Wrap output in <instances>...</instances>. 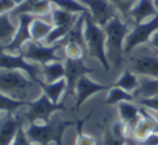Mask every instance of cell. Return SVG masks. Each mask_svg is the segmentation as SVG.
Wrapping results in <instances>:
<instances>
[{
	"label": "cell",
	"instance_id": "obj_1",
	"mask_svg": "<svg viewBox=\"0 0 158 145\" xmlns=\"http://www.w3.org/2000/svg\"><path fill=\"white\" fill-rule=\"evenodd\" d=\"M103 28L106 35V55L109 61L114 64L115 68H118L123 62L125 55L124 44L131 27L121 14H117Z\"/></svg>",
	"mask_w": 158,
	"mask_h": 145
},
{
	"label": "cell",
	"instance_id": "obj_2",
	"mask_svg": "<svg viewBox=\"0 0 158 145\" xmlns=\"http://www.w3.org/2000/svg\"><path fill=\"white\" fill-rule=\"evenodd\" d=\"M72 125H75V122L52 117L50 122L45 124L30 122L25 131L31 143L48 145L54 142L55 145H64V133Z\"/></svg>",
	"mask_w": 158,
	"mask_h": 145
},
{
	"label": "cell",
	"instance_id": "obj_3",
	"mask_svg": "<svg viewBox=\"0 0 158 145\" xmlns=\"http://www.w3.org/2000/svg\"><path fill=\"white\" fill-rule=\"evenodd\" d=\"M84 15V39L87 46V56L95 58L109 72L111 64L106 55V35L104 28L93 21L89 13Z\"/></svg>",
	"mask_w": 158,
	"mask_h": 145
},
{
	"label": "cell",
	"instance_id": "obj_4",
	"mask_svg": "<svg viewBox=\"0 0 158 145\" xmlns=\"http://www.w3.org/2000/svg\"><path fill=\"white\" fill-rule=\"evenodd\" d=\"M35 86L38 84L30 77H26L22 71L0 69V91L12 99L31 101L29 93Z\"/></svg>",
	"mask_w": 158,
	"mask_h": 145
},
{
	"label": "cell",
	"instance_id": "obj_5",
	"mask_svg": "<svg viewBox=\"0 0 158 145\" xmlns=\"http://www.w3.org/2000/svg\"><path fill=\"white\" fill-rule=\"evenodd\" d=\"M28 111L24 113V118L28 122H38V124H45L52 118L53 113L57 111H66L64 102L53 103L45 93H42L38 97V99L32 100L30 106H28Z\"/></svg>",
	"mask_w": 158,
	"mask_h": 145
},
{
	"label": "cell",
	"instance_id": "obj_6",
	"mask_svg": "<svg viewBox=\"0 0 158 145\" xmlns=\"http://www.w3.org/2000/svg\"><path fill=\"white\" fill-rule=\"evenodd\" d=\"M61 48L64 46L59 43L48 45V44H43L42 42L31 40L24 45L22 54L28 61L44 66L53 61H63V57L57 55V52Z\"/></svg>",
	"mask_w": 158,
	"mask_h": 145
},
{
	"label": "cell",
	"instance_id": "obj_7",
	"mask_svg": "<svg viewBox=\"0 0 158 145\" xmlns=\"http://www.w3.org/2000/svg\"><path fill=\"white\" fill-rule=\"evenodd\" d=\"M158 30V14L153 19L146 22L131 26L130 32L127 35L124 52L125 54H130L135 48L148 43L152 35Z\"/></svg>",
	"mask_w": 158,
	"mask_h": 145
},
{
	"label": "cell",
	"instance_id": "obj_8",
	"mask_svg": "<svg viewBox=\"0 0 158 145\" xmlns=\"http://www.w3.org/2000/svg\"><path fill=\"white\" fill-rule=\"evenodd\" d=\"M0 69L24 71L35 82L39 79L38 74L42 73L40 64L29 62L24 58L23 54H13L6 52L1 46H0Z\"/></svg>",
	"mask_w": 158,
	"mask_h": 145
},
{
	"label": "cell",
	"instance_id": "obj_9",
	"mask_svg": "<svg viewBox=\"0 0 158 145\" xmlns=\"http://www.w3.org/2000/svg\"><path fill=\"white\" fill-rule=\"evenodd\" d=\"M138 77L158 79V54L152 52L137 53L130 58L128 68Z\"/></svg>",
	"mask_w": 158,
	"mask_h": 145
},
{
	"label": "cell",
	"instance_id": "obj_10",
	"mask_svg": "<svg viewBox=\"0 0 158 145\" xmlns=\"http://www.w3.org/2000/svg\"><path fill=\"white\" fill-rule=\"evenodd\" d=\"M17 19H19V26L13 40L8 45L1 46L4 51L13 54H22L24 45L32 40L30 26L32 22L37 19V16L32 14H21L17 16Z\"/></svg>",
	"mask_w": 158,
	"mask_h": 145
},
{
	"label": "cell",
	"instance_id": "obj_11",
	"mask_svg": "<svg viewBox=\"0 0 158 145\" xmlns=\"http://www.w3.org/2000/svg\"><path fill=\"white\" fill-rule=\"evenodd\" d=\"M64 69H66V74L64 79L67 82V89L64 93V99L61 101H66L69 96L75 95V86L80 77L86 75L88 73L94 72V69L89 68L85 64L84 59H72V58H66L64 59Z\"/></svg>",
	"mask_w": 158,
	"mask_h": 145
},
{
	"label": "cell",
	"instance_id": "obj_12",
	"mask_svg": "<svg viewBox=\"0 0 158 145\" xmlns=\"http://www.w3.org/2000/svg\"><path fill=\"white\" fill-rule=\"evenodd\" d=\"M89 11L93 21L104 27L115 15L119 14L116 6L111 0H79Z\"/></svg>",
	"mask_w": 158,
	"mask_h": 145
},
{
	"label": "cell",
	"instance_id": "obj_13",
	"mask_svg": "<svg viewBox=\"0 0 158 145\" xmlns=\"http://www.w3.org/2000/svg\"><path fill=\"white\" fill-rule=\"evenodd\" d=\"M24 116L6 113L0 117V145H12L19 129L24 125Z\"/></svg>",
	"mask_w": 158,
	"mask_h": 145
},
{
	"label": "cell",
	"instance_id": "obj_14",
	"mask_svg": "<svg viewBox=\"0 0 158 145\" xmlns=\"http://www.w3.org/2000/svg\"><path fill=\"white\" fill-rule=\"evenodd\" d=\"M110 85H104V84H100L97 82L93 81L88 75H83L80 77L77 81V86H75V95H77V100H75V106L74 108L77 111L80 110L81 106L92 96L96 95V93H100V91L108 90L110 89Z\"/></svg>",
	"mask_w": 158,
	"mask_h": 145
},
{
	"label": "cell",
	"instance_id": "obj_15",
	"mask_svg": "<svg viewBox=\"0 0 158 145\" xmlns=\"http://www.w3.org/2000/svg\"><path fill=\"white\" fill-rule=\"evenodd\" d=\"M158 14V3L156 0H137L128 13V19L132 25L140 24L153 19Z\"/></svg>",
	"mask_w": 158,
	"mask_h": 145
},
{
	"label": "cell",
	"instance_id": "obj_16",
	"mask_svg": "<svg viewBox=\"0 0 158 145\" xmlns=\"http://www.w3.org/2000/svg\"><path fill=\"white\" fill-rule=\"evenodd\" d=\"M158 131V119L150 113L148 109L141 108V117L132 129L135 141L140 142L148 135Z\"/></svg>",
	"mask_w": 158,
	"mask_h": 145
},
{
	"label": "cell",
	"instance_id": "obj_17",
	"mask_svg": "<svg viewBox=\"0 0 158 145\" xmlns=\"http://www.w3.org/2000/svg\"><path fill=\"white\" fill-rule=\"evenodd\" d=\"M35 83L38 84L39 88H41L43 93H45L48 96V99L53 103H59V102H61L60 101L61 96L66 93V89H67L66 79H61L59 81L54 82V83H45L44 81H41L40 79H38L35 81Z\"/></svg>",
	"mask_w": 158,
	"mask_h": 145
},
{
	"label": "cell",
	"instance_id": "obj_18",
	"mask_svg": "<svg viewBox=\"0 0 158 145\" xmlns=\"http://www.w3.org/2000/svg\"><path fill=\"white\" fill-rule=\"evenodd\" d=\"M117 110L121 117V120L126 122L129 127L138 122L141 117V108L137 106L133 101H123L117 104Z\"/></svg>",
	"mask_w": 158,
	"mask_h": 145
},
{
	"label": "cell",
	"instance_id": "obj_19",
	"mask_svg": "<svg viewBox=\"0 0 158 145\" xmlns=\"http://www.w3.org/2000/svg\"><path fill=\"white\" fill-rule=\"evenodd\" d=\"M42 74L44 75L45 83H54L61 79H64L66 69H64V62L63 61H53L41 66Z\"/></svg>",
	"mask_w": 158,
	"mask_h": 145
},
{
	"label": "cell",
	"instance_id": "obj_20",
	"mask_svg": "<svg viewBox=\"0 0 158 145\" xmlns=\"http://www.w3.org/2000/svg\"><path fill=\"white\" fill-rule=\"evenodd\" d=\"M17 27L11 21L10 13L0 14V46H6L14 38Z\"/></svg>",
	"mask_w": 158,
	"mask_h": 145
},
{
	"label": "cell",
	"instance_id": "obj_21",
	"mask_svg": "<svg viewBox=\"0 0 158 145\" xmlns=\"http://www.w3.org/2000/svg\"><path fill=\"white\" fill-rule=\"evenodd\" d=\"M135 99L158 96V79L140 77V85L133 93Z\"/></svg>",
	"mask_w": 158,
	"mask_h": 145
},
{
	"label": "cell",
	"instance_id": "obj_22",
	"mask_svg": "<svg viewBox=\"0 0 158 145\" xmlns=\"http://www.w3.org/2000/svg\"><path fill=\"white\" fill-rule=\"evenodd\" d=\"M54 25L50 23H46L45 21L40 19H35L30 26V33L33 41L42 42L46 39L50 32L53 30Z\"/></svg>",
	"mask_w": 158,
	"mask_h": 145
},
{
	"label": "cell",
	"instance_id": "obj_23",
	"mask_svg": "<svg viewBox=\"0 0 158 145\" xmlns=\"http://www.w3.org/2000/svg\"><path fill=\"white\" fill-rule=\"evenodd\" d=\"M135 98L133 93L126 91L125 89L121 88L118 86H111L109 89V95L106 97L104 103L109 104V106H114V104H118L123 101H135Z\"/></svg>",
	"mask_w": 158,
	"mask_h": 145
},
{
	"label": "cell",
	"instance_id": "obj_24",
	"mask_svg": "<svg viewBox=\"0 0 158 145\" xmlns=\"http://www.w3.org/2000/svg\"><path fill=\"white\" fill-rule=\"evenodd\" d=\"M114 85L125 89L126 91L133 93L140 85V77H138L135 73H133L129 69H126Z\"/></svg>",
	"mask_w": 158,
	"mask_h": 145
},
{
	"label": "cell",
	"instance_id": "obj_25",
	"mask_svg": "<svg viewBox=\"0 0 158 145\" xmlns=\"http://www.w3.org/2000/svg\"><path fill=\"white\" fill-rule=\"evenodd\" d=\"M51 15H52V22L54 26L73 25V24L77 23V19L80 16L79 14H73V13L67 12V11L57 8V6L52 9Z\"/></svg>",
	"mask_w": 158,
	"mask_h": 145
},
{
	"label": "cell",
	"instance_id": "obj_26",
	"mask_svg": "<svg viewBox=\"0 0 158 145\" xmlns=\"http://www.w3.org/2000/svg\"><path fill=\"white\" fill-rule=\"evenodd\" d=\"M53 6H57L59 9L67 11V12L73 13V14H85L89 13L88 9L84 6L79 0H51Z\"/></svg>",
	"mask_w": 158,
	"mask_h": 145
},
{
	"label": "cell",
	"instance_id": "obj_27",
	"mask_svg": "<svg viewBox=\"0 0 158 145\" xmlns=\"http://www.w3.org/2000/svg\"><path fill=\"white\" fill-rule=\"evenodd\" d=\"M93 112H89L88 115H86L84 118L80 119L77 118L75 120V127H77V140H75V145H96V139L93 135H86L83 131V126L86 122L90 118Z\"/></svg>",
	"mask_w": 158,
	"mask_h": 145
},
{
	"label": "cell",
	"instance_id": "obj_28",
	"mask_svg": "<svg viewBox=\"0 0 158 145\" xmlns=\"http://www.w3.org/2000/svg\"><path fill=\"white\" fill-rule=\"evenodd\" d=\"M30 102L31 101H19L12 99L0 91V112L14 113L17 109L22 106H29Z\"/></svg>",
	"mask_w": 158,
	"mask_h": 145
},
{
	"label": "cell",
	"instance_id": "obj_29",
	"mask_svg": "<svg viewBox=\"0 0 158 145\" xmlns=\"http://www.w3.org/2000/svg\"><path fill=\"white\" fill-rule=\"evenodd\" d=\"M53 3L51 0H35L29 9V14L35 16H46L52 13Z\"/></svg>",
	"mask_w": 158,
	"mask_h": 145
},
{
	"label": "cell",
	"instance_id": "obj_30",
	"mask_svg": "<svg viewBox=\"0 0 158 145\" xmlns=\"http://www.w3.org/2000/svg\"><path fill=\"white\" fill-rule=\"evenodd\" d=\"M64 55L66 58H72V59H85L87 56V51L84 48H82L80 44L74 43V42H68L64 45Z\"/></svg>",
	"mask_w": 158,
	"mask_h": 145
},
{
	"label": "cell",
	"instance_id": "obj_31",
	"mask_svg": "<svg viewBox=\"0 0 158 145\" xmlns=\"http://www.w3.org/2000/svg\"><path fill=\"white\" fill-rule=\"evenodd\" d=\"M135 101H137L140 106H143L148 110L158 113V96L150 98H139V99H135Z\"/></svg>",
	"mask_w": 158,
	"mask_h": 145
},
{
	"label": "cell",
	"instance_id": "obj_32",
	"mask_svg": "<svg viewBox=\"0 0 158 145\" xmlns=\"http://www.w3.org/2000/svg\"><path fill=\"white\" fill-rule=\"evenodd\" d=\"M128 140L118 139L114 137L110 129H104L103 131V145H126Z\"/></svg>",
	"mask_w": 158,
	"mask_h": 145
},
{
	"label": "cell",
	"instance_id": "obj_33",
	"mask_svg": "<svg viewBox=\"0 0 158 145\" xmlns=\"http://www.w3.org/2000/svg\"><path fill=\"white\" fill-rule=\"evenodd\" d=\"M12 145H33L31 142H30V140L28 139L27 135H26V131L24 130L23 126L19 127V132H17Z\"/></svg>",
	"mask_w": 158,
	"mask_h": 145
},
{
	"label": "cell",
	"instance_id": "obj_34",
	"mask_svg": "<svg viewBox=\"0 0 158 145\" xmlns=\"http://www.w3.org/2000/svg\"><path fill=\"white\" fill-rule=\"evenodd\" d=\"M132 142L137 145H158V131L148 135L145 139L140 142H137L135 140H132Z\"/></svg>",
	"mask_w": 158,
	"mask_h": 145
},
{
	"label": "cell",
	"instance_id": "obj_35",
	"mask_svg": "<svg viewBox=\"0 0 158 145\" xmlns=\"http://www.w3.org/2000/svg\"><path fill=\"white\" fill-rule=\"evenodd\" d=\"M15 3L13 0H0V14L11 13L15 9Z\"/></svg>",
	"mask_w": 158,
	"mask_h": 145
},
{
	"label": "cell",
	"instance_id": "obj_36",
	"mask_svg": "<svg viewBox=\"0 0 158 145\" xmlns=\"http://www.w3.org/2000/svg\"><path fill=\"white\" fill-rule=\"evenodd\" d=\"M148 44H150L152 48H156V50H158V30L152 35L150 42H148Z\"/></svg>",
	"mask_w": 158,
	"mask_h": 145
},
{
	"label": "cell",
	"instance_id": "obj_37",
	"mask_svg": "<svg viewBox=\"0 0 158 145\" xmlns=\"http://www.w3.org/2000/svg\"><path fill=\"white\" fill-rule=\"evenodd\" d=\"M13 1H14V3H15V6H19V4H22L23 3L24 1H25V0H13Z\"/></svg>",
	"mask_w": 158,
	"mask_h": 145
},
{
	"label": "cell",
	"instance_id": "obj_38",
	"mask_svg": "<svg viewBox=\"0 0 158 145\" xmlns=\"http://www.w3.org/2000/svg\"><path fill=\"white\" fill-rule=\"evenodd\" d=\"M128 142H129V143H130L131 145H137V144H135V143H133L132 141H129V139H128Z\"/></svg>",
	"mask_w": 158,
	"mask_h": 145
},
{
	"label": "cell",
	"instance_id": "obj_39",
	"mask_svg": "<svg viewBox=\"0 0 158 145\" xmlns=\"http://www.w3.org/2000/svg\"><path fill=\"white\" fill-rule=\"evenodd\" d=\"M126 145H131V144H130V143H129V142H128V141H127V143H126Z\"/></svg>",
	"mask_w": 158,
	"mask_h": 145
}]
</instances>
